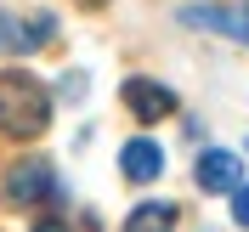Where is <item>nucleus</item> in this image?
Instances as JSON below:
<instances>
[{"label":"nucleus","mask_w":249,"mask_h":232,"mask_svg":"<svg viewBox=\"0 0 249 232\" xmlns=\"http://www.w3.org/2000/svg\"><path fill=\"white\" fill-rule=\"evenodd\" d=\"M46 125H51V91L23 68H6L0 74V130L23 142V136H40Z\"/></svg>","instance_id":"f257e3e1"},{"label":"nucleus","mask_w":249,"mask_h":232,"mask_svg":"<svg viewBox=\"0 0 249 232\" xmlns=\"http://www.w3.org/2000/svg\"><path fill=\"white\" fill-rule=\"evenodd\" d=\"M6 198L12 204H46L57 198V170H51V159H23V164H12L6 170Z\"/></svg>","instance_id":"f03ea898"},{"label":"nucleus","mask_w":249,"mask_h":232,"mask_svg":"<svg viewBox=\"0 0 249 232\" xmlns=\"http://www.w3.org/2000/svg\"><path fill=\"white\" fill-rule=\"evenodd\" d=\"M57 34V23H51L46 12H34V17H12V12H0V57H29V51H40Z\"/></svg>","instance_id":"7ed1b4c3"},{"label":"nucleus","mask_w":249,"mask_h":232,"mask_svg":"<svg viewBox=\"0 0 249 232\" xmlns=\"http://www.w3.org/2000/svg\"><path fill=\"white\" fill-rule=\"evenodd\" d=\"M181 23L187 29H204V34H227L238 46H249V6L244 12H221V6H181Z\"/></svg>","instance_id":"20e7f679"},{"label":"nucleus","mask_w":249,"mask_h":232,"mask_svg":"<svg viewBox=\"0 0 249 232\" xmlns=\"http://www.w3.org/2000/svg\"><path fill=\"white\" fill-rule=\"evenodd\" d=\"M124 108L136 113V119H170L176 113V91L170 85H159V79H124Z\"/></svg>","instance_id":"39448f33"},{"label":"nucleus","mask_w":249,"mask_h":232,"mask_svg":"<svg viewBox=\"0 0 249 232\" xmlns=\"http://www.w3.org/2000/svg\"><path fill=\"white\" fill-rule=\"evenodd\" d=\"M193 176H198L204 193H232L238 176H244V164H238V153H227V147H210V153H198Z\"/></svg>","instance_id":"423d86ee"},{"label":"nucleus","mask_w":249,"mask_h":232,"mask_svg":"<svg viewBox=\"0 0 249 232\" xmlns=\"http://www.w3.org/2000/svg\"><path fill=\"white\" fill-rule=\"evenodd\" d=\"M119 170L130 176V181H153V176L164 170V153H159V142H147V136L124 142V153H119Z\"/></svg>","instance_id":"0eeeda50"},{"label":"nucleus","mask_w":249,"mask_h":232,"mask_svg":"<svg viewBox=\"0 0 249 232\" xmlns=\"http://www.w3.org/2000/svg\"><path fill=\"white\" fill-rule=\"evenodd\" d=\"M176 215H181V210H176L170 198L136 204V210H130V221H124V232H170V227H176Z\"/></svg>","instance_id":"6e6552de"},{"label":"nucleus","mask_w":249,"mask_h":232,"mask_svg":"<svg viewBox=\"0 0 249 232\" xmlns=\"http://www.w3.org/2000/svg\"><path fill=\"white\" fill-rule=\"evenodd\" d=\"M232 221L249 227V187H232Z\"/></svg>","instance_id":"1a4fd4ad"},{"label":"nucleus","mask_w":249,"mask_h":232,"mask_svg":"<svg viewBox=\"0 0 249 232\" xmlns=\"http://www.w3.org/2000/svg\"><path fill=\"white\" fill-rule=\"evenodd\" d=\"M34 232H68V227H62V221H40Z\"/></svg>","instance_id":"9d476101"}]
</instances>
